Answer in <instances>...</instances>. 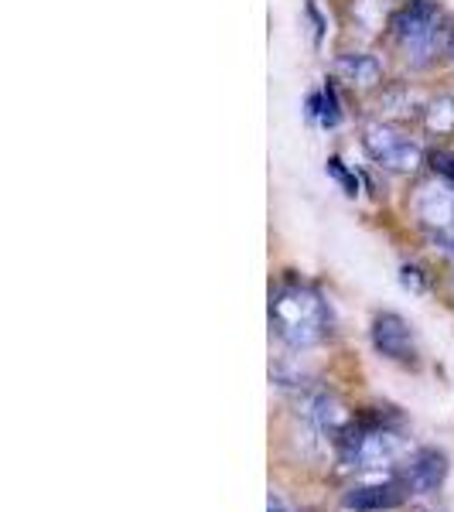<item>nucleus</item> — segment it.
I'll use <instances>...</instances> for the list:
<instances>
[{"instance_id":"1","label":"nucleus","mask_w":454,"mask_h":512,"mask_svg":"<svg viewBox=\"0 0 454 512\" xmlns=\"http://www.w3.org/2000/svg\"><path fill=\"white\" fill-rule=\"evenodd\" d=\"M270 325L291 349H311L328 332V308L318 291L287 284L270 297Z\"/></svg>"},{"instance_id":"2","label":"nucleus","mask_w":454,"mask_h":512,"mask_svg":"<svg viewBox=\"0 0 454 512\" xmlns=\"http://www.w3.org/2000/svg\"><path fill=\"white\" fill-rule=\"evenodd\" d=\"M403 441L393 427L383 420H356L352 431L342 437V461L359 472H373V468H386L400 458Z\"/></svg>"},{"instance_id":"3","label":"nucleus","mask_w":454,"mask_h":512,"mask_svg":"<svg viewBox=\"0 0 454 512\" xmlns=\"http://www.w3.org/2000/svg\"><path fill=\"white\" fill-rule=\"evenodd\" d=\"M393 35L410 62H431L437 48H441V11L434 4H427V0H414L403 11H396Z\"/></svg>"},{"instance_id":"4","label":"nucleus","mask_w":454,"mask_h":512,"mask_svg":"<svg viewBox=\"0 0 454 512\" xmlns=\"http://www.w3.org/2000/svg\"><path fill=\"white\" fill-rule=\"evenodd\" d=\"M362 147L379 168L396 171V175H410L424 164V151L410 137H403L400 130L390 127L383 120H373L362 127Z\"/></svg>"},{"instance_id":"5","label":"nucleus","mask_w":454,"mask_h":512,"mask_svg":"<svg viewBox=\"0 0 454 512\" xmlns=\"http://www.w3.org/2000/svg\"><path fill=\"white\" fill-rule=\"evenodd\" d=\"M369 335H373V345L383 359L400 362V366H417V338L407 318L393 315V311H383V315L373 318Z\"/></svg>"},{"instance_id":"6","label":"nucleus","mask_w":454,"mask_h":512,"mask_svg":"<svg viewBox=\"0 0 454 512\" xmlns=\"http://www.w3.org/2000/svg\"><path fill=\"white\" fill-rule=\"evenodd\" d=\"M403 485L410 489V495H427L437 492L448 478V454L441 448H420L410 465L403 468Z\"/></svg>"},{"instance_id":"7","label":"nucleus","mask_w":454,"mask_h":512,"mask_svg":"<svg viewBox=\"0 0 454 512\" xmlns=\"http://www.w3.org/2000/svg\"><path fill=\"white\" fill-rule=\"evenodd\" d=\"M417 219L434 233H448L454 226V188L448 181H427L417 192Z\"/></svg>"},{"instance_id":"8","label":"nucleus","mask_w":454,"mask_h":512,"mask_svg":"<svg viewBox=\"0 0 454 512\" xmlns=\"http://www.w3.org/2000/svg\"><path fill=\"white\" fill-rule=\"evenodd\" d=\"M407 495H410V489L403 485V478H390V482L359 485V489H352L345 495V506L359 509V512H383V509H396Z\"/></svg>"},{"instance_id":"9","label":"nucleus","mask_w":454,"mask_h":512,"mask_svg":"<svg viewBox=\"0 0 454 512\" xmlns=\"http://www.w3.org/2000/svg\"><path fill=\"white\" fill-rule=\"evenodd\" d=\"M308 414L318 424L321 434H332V437H338V441H342V437L352 431V424H356L352 410L345 407V403L338 400V396H332V393H318L315 400H311Z\"/></svg>"},{"instance_id":"10","label":"nucleus","mask_w":454,"mask_h":512,"mask_svg":"<svg viewBox=\"0 0 454 512\" xmlns=\"http://www.w3.org/2000/svg\"><path fill=\"white\" fill-rule=\"evenodd\" d=\"M338 76H342L349 86H359V89H373L383 82V65H379L376 55H366V52H349L338 59Z\"/></svg>"},{"instance_id":"11","label":"nucleus","mask_w":454,"mask_h":512,"mask_svg":"<svg viewBox=\"0 0 454 512\" xmlns=\"http://www.w3.org/2000/svg\"><path fill=\"white\" fill-rule=\"evenodd\" d=\"M424 127L431 134H454V96H437L427 103Z\"/></svg>"},{"instance_id":"12","label":"nucleus","mask_w":454,"mask_h":512,"mask_svg":"<svg viewBox=\"0 0 454 512\" xmlns=\"http://www.w3.org/2000/svg\"><path fill=\"white\" fill-rule=\"evenodd\" d=\"M311 117H315L321 127H335L338 120H342V113H338V96H335V89L332 86H325L318 96H311Z\"/></svg>"},{"instance_id":"13","label":"nucleus","mask_w":454,"mask_h":512,"mask_svg":"<svg viewBox=\"0 0 454 512\" xmlns=\"http://www.w3.org/2000/svg\"><path fill=\"white\" fill-rule=\"evenodd\" d=\"M328 171H332V175H335L338 181H342L345 192H349V195H356V192H359V178L352 175V171H345V164L338 161V158H328Z\"/></svg>"},{"instance_id":"14","label":"nucleus","mask_w":454,"mask_h":512,"mask_svg":"<svg viewBox=\"0 0 454 512\" xmlns=\"http://www.w3.org/2000/svg\"><path fill=\"white\" fill-rule=\"evenodd\" d=\"M400 284L407 287V291H414V294L427 291V280H424V270H420V267H403L400 270Z\"/></svg>"},{"instance_id":"15","label":"nucleus","mask_w":454,"mask_h":512,"mask_svg":"<svg viewBox=\"0 0 454 512\" xmlns=\"http://www.w3.org/2000/svg\"><path fill=\"white\" fill-rule=\"evenodd\" d=\"M434 168H437V175H444V178H454V154H444V151H437V154H434Z\"/></svg>"},{"instance_id":"16","label":"nucleus","mask_w":454,"mask_h":512,"mask_svg":"<svg viewBox=\"0 0 454 512\" xmlns=\"http://www.w3.org/2000/svg\"><path fill=\"white\" fill-rule=\"evenodd\" d=\"M267 512H287V509H284V502H280L277 495H270V506H267Z\"/></svg>"}]
</instances>
